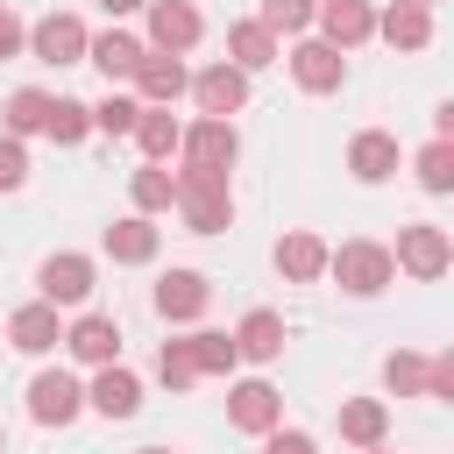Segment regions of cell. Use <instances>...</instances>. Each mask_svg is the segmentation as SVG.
Instances as JSON below:
<instances>
[{
  "label": "cell",
  "mask_w": 454,
  "mask_h": 454,
  "mask_svg": "<svg viewBox=\"0 0 454 454\" xmlns=\"http://www.w3.org/2000/svg\"><path fill=\"white\" fill-rule=\"evenodd\" d=\"M99 248L114 255V262H156V248H163V227L156 220H142V213H128V220H114L106 234H99Z\"/></svg>",
  "instance_id": "cell-19"
},
{
  "label": "cell",
  "mask_w": 454,
  "mask_h": 454,
  "mask_svg": "<svg viewBox=\"0 0 454 454\" xmlns=\"http://www.w3.org/2000/svg\"><path fill=\"white\" fill-rule=\"evenodd\" d=\"M234 355H241V362H277V355H284V312L255 305V312L234 326Z\"/></svg>",
  "instance_id": "cell-24"
},
{
  "label": "cell",
  "mask_w": 454,
  "mask_h": 454,
  "mask_svg": "<svg viewBox=\"0 0 454 454\" xmlns=\"http://www.w3.org/2000/svg\"><path fill=\"white\" fill-rule=\"evenodd\" d=\"M7 348H21V355H57L64 348V319H57V305H14L7 312Z\"/></svg>",
  "instance_id": "cell-17"
},
{
  "label": "cell",
  "mask_w": 454,
  "mask_h": 454,
  "mask_svg": "<svg viewBox=\"0 0 454 454\" xmlns=\"http://www.w3.org/2000/svg\"><path fill=\"white\" fill-rule=\"evenodd\" d=\"M312 14H319V0H262V7H255V21H262L277 43H284V35H305Z\"/></svg>",
  "instance_id": "cell-31"
},
{
  "label": "cell",
  "mask_w": 454,
  "mask_h": 454,
  "mask_svg": "<svg viewBox=\"0 0 454 454\" xmlns=\"http://www.w3.org/2000/svg\"><path fill=\"white\" fill-rule=\"evenodd\" d=\"M92 284H99V262L92 255H78V248H57V255H43V270H35V291H43V305H85L92 298Z\"/></svg>",
  "instance_id": "cell-6"
},
{
  "label": "cell",
  "mask_w": 454,
  "mask_h": 454,
  "mask_svg": "<svg viewBox=\"0 0 454 454\" xmlns=\"http://www.w3.org/2000/svg\"><path fill=\"white\" fill-rule=\"evenodd\" d=\"M142 21H149L142 28V50H156V57H192L199 35H206V14L192 0H149Z\"/></svg>",
  "instance_id": "cell-3"
},
{
  "label": "cell",
  "mask_w": 454,
  "mask_h": 454,
  "mask_svg": "<svg viewBox=\"0 0 454 454\" xmlns=\"http://www.w3.org/2000/svg\"><path fill=\"white\" fill-rule=\"evenodd\" d=\"M426 397H433V404L454 397V355H433V362H426Z\"/></svg>",
  "instance_id": "cell-38"
},
{
  "label": "cell",
  "mask_w": 454,
  "mask_h": 454,
  "mask_svg": "<svg viewBox=\"0 0 454 454\" xmlns=\"http://www.w3.org/2000/svg\"><path fill=\"white\" fill-rule=\"evenodd\" d=\"M28 184V149L14 135H0V192H21Z\"/></svg>",
  "instance_id": "cell-36"
},
{
  "label": "cell",
  "mask_w": 454,
  "mask_h": 454,
  "mask_svg": "<svg viewBox=\"0 0 454 454\" xmlns=\"http://www.w3.org/2000/svg\"><path fill=\"white\" fill-rule=\"evenodd\" d=\"M156 376H163V390H192V383H199L192 348H184V340H163V348H156Z\"/></svg>",
  "instance_id": "cell-35"
},
{
  "label": "cell",
  "mask_w": 454,
  "mask_h": 454,
  "mask_svg": "<svg viewBox=\"0 0 454 454\" xmlns=\"http://www.w3.org/2000/svg\"><path fill=\"white\" fill-rule=\"evenodd\" d=\"M184 92L199 99V114H206V121H234V114L248 106V71H234V64L220 57V64L192 71V85H184Z\"/></svg>",
  "instance_id": "cell-10"
},
{
  "label": "cell",
  "mask_w": 454,
  "mask_h": 454,
  "mask_svg": "<svg viewBox=\"0 0 454 454\" xmlns=\"http://www.w3.org/2000/svg\"><path fill=\"white\" fill-rule=\"evenodd\" d=\"M362 454H397V447H390V440H383V447H362Z\"/></svg>",
  "instance_id": "cell-41"
},
{
  "label": "cell",
  "mask_w": 454,
  "mask_h": 454,
  "mask_svg": "<svg viewBox=\"0 0 454 454\" xmlns=\"http://www.w3.org/2000/svg\"><path fill=\"white\" fill-rule=\"evenodd\" d=\"M135 114H142L135 92H106V99L92 106V135H135Z\"/></svg>",
  "instance_id": "cell-34"
},
{
  "label": "cell",
  "mask_w": 454,
  "mask_h": 454,
  "mask_svg": "<svg viewBox=\"0 0 454 454\" xmlns=\"http://www.w3.org/2000/svg\"><path fill=\"white\" fill-rule=\"evenodd\" d=\"M170 184H177V220L192 227V234H227L234 227V192H227V177L220 170H170Z\"/></svg>",
  "instance_id": "cell-1"
},
{
  "label": "cell",
  "mask_w": 454,
  "mask_h": 454,
  "mask_svg": "<svg viewBox=\"0 0 454 454\" xmlns=\"http://www.w3.org/2000/svg\"><path fill=\"white\" fill-rule=\"evenodd\" d=\"M227 426H234V433H255V440L277 433V426H284V390H277L270 376L234 383V390H227Z\"/></svg>",
  "instance_id": "cell-9"
},
{
  "label": "cell",
  "mask_w": 454,
  "mask_h": 454,
  "mask_svg": "<svg viewBox=\"0 0 454 454\" xmlns=\"http://www.w3.org/2000/svg\"><path fill=\"white\" fill-rule=\"evenodd\" d=\"M135 454H170V447H135Z\"/></svg>",
  "instance_id": "cell-42"
},
{
  "label": "cell",
  "mask_w": 454,
  "mask_h": 454,
  "mask_svg": "<svg viewBox=\"0 0 454 454\" xmlns=\"http://www.w3.org/2000/svg\"><path fill=\"white\" fill-rule=\"evenodd\" d=\"M234 156H241V135H234V121H184V135H177V163L184 170H234Z\"/></svg>",
  "instance_id": "cell-5"
},
{
  "label": "cell",
  "mask_w": 454,
  "mask_h": 454,
  "mask_svg": "<svg viewBox=\"0 0 454 454\" xmlns=\"http://www.w3.org/2000/svg\"><path fill=\"white\" fill-rule=\"evenodd\" d=\"M411 170H419V184L440 199V192H454V142H426L419 156H411Z\"/></svg>",
  "instance_id": "cell-33"
},
{
  "label": "cell",
  "mask_w": 454,
  "mask_h": 454,
  "mask_svg": "<svg viewBox=\"0 0 454 454\" xmlns=\"http://www.w3.org/2000/svg\"><path fill=\"white\" fill-rule=\"evenodd\" d=\"M326 277H340V291H355V298H376L397 284V262L383 241H340V248H326Z\"/></svg>",
  "instance_id": "cell-2"
},
{
  "label": "cell",
  "mask_w": 454,
  "mask_h": 454,
  "mask_svg": "<svg viewBox=\"0 0 454 454\" xmlns=\"http://www.w3.org/2000/svg\"><path fill=\"white\" fill-rule=\"evenodd\" d=\"M206 305H213V284H206L199 270H163V277H156V312H163L170 326H192Z\"/></svg>",
  "instance_id": "cell-16"
},
{
  "label": "cell",
  "mask_w": 454,
  "mask_h": 454,
  "mask_svg": "<svg viewBox=\"0 0 454 454\" xmlns=\"http://www.w3.org/2000/svg\"><path fill=\"white\" fill-rule=\"evenodd\" d=\"M262 454H319V447H312V433H298V426H277V433H262Z\"/></svg>",
  "instance_id": "cell-39"
},
{
  "label": "cell",
  "mask_w": 454,
  "mask_h": 454,
  "mask_svg": "<svg viewBox=\"0 0 454 454\" xmlns=\"http://www.w3.org/2000/svg\"><path fill=\"white\" fill-rule=\"evenodd\" d=\"M333 426H340L348 447H383V440H390V404H383V397H340Z\"/></svg>",
  "instance_id": "cell-20"
},
{
  "label": "cell",
  "mask_w": 454,
  "mask_h": 454,
  "mask_svg": "<svg viewBox=\"0 0 454 454\" xmlns=\"http://www.w3.org/2000/svg\"><path fill=\"white\" fill-rule=\"evenodd\" d=\"M99 7H106V14H114V21H121V14H142V7H149V0H99Z\"/></svg>",
  "instance_id": "cell-40"
},
{
  "label": "cell",
  "mask_w": 454,
  "mask_h": 454,
  "mask_svg": "<svg viewBox=\"0 0 454 454\" xmlns=\"http://www.w3.org/2000/svg\"><path fill=\"white\" fill-rule=\"evenodd\" d=\"M0 454H7V426H0Z\"/></svg>",
  "instance_id": "cell-43"
},
{
  "label": "cell",
  "mask_w": 454,
  "mask_h": 454,
  "mask_svg": "<svg viewBox=\"0 0 454 454\" xmlns=\"http://www.w3.org/2000/svg\"><path fill=\"white\" fill-rule=\"evenodd\" d=\"M277 270H284V284H319V277H326V241L305 234V227L284 234V241H277Z\"/></svg>",
  "instance_id": "cell-26"
},
{
  "label": "cell",
  "mask_w": 454,
  "mask_h": 454,
  "mask_svg": "<svg viewBox=\"0 0 454 454\" xmlns=\"http://www.w3.org/2000/svg\"><path fill=\"white\" fill-rule=\"evenodd\" d=\"M277 57H284V43H277L255 14L227 28V64H234V71H248V78H255V71H262V64H277Z\"/></svg>",
  "instance_id": "cell-22"
},
{
  "label": "cell",
  "mask_w": 454,
  "mask_h": 454,
  "mask_svg": "<svg viewBox=\"0 0 454 454\" xmlns=\"http://www.w3.org/2000/svg\"><path fill=\"white\" fill-rule=\"evenodd\" d=\"M43 135H50L57 149H78V142L92 135V106H85V99H50V121H43Z\"/></svg>",
  "instance_id": "cell-30"
},
{
  "label": "cell",
  "mask_w": 454,
  "mask_h": 454,
  "mask_svg": "<svg viewBox=\"0 0 454 454\" xmlns=\"http://www.w3.org/2000/svg\"><path fill=\"white\" fill-rule=\"evenodd\" d=\"M64 355H71L78 369H106V362H121V326H114L106 312H78V319L64 326Z\"/></svg>",
  "instance_id": "cell-13"
},
{
  "label": "cell",
  "mask_w": 454,
  "mask_h": 454,
  "mask_svg": "<svg viewBox=\"0 0 454 454\" xmlns=\"http://www.w3.org/2000/svg\"><path fill=\"white\" fill-rule=\"evenodd\" d=\"M14 57H28V21L0 0V64H14Z\"/></svg>",
  "instance_id": "cell-37"
},
{
  "label": "cell",
  "mask_w": 454,
  "mask_h": 454,
  "mask_svg": "<svg viewBox=\"0 0 454 454\" xmlns=\"http://www.w3.org/2000/svg\"><path fill=\"white\" fill-rule=\"evenodd\" d=\"M85 64H99V78L121 85V78H135V64H142V35H135V28H106V35H92V43H85Z\"/></svg>",
  "instance_id": "cell-21"
},
{
  "label": "cell",
  "mask_w": 454,
  "mask_h": 454,
  "mask_svg": "<svg viewBox=\"0 0 454 454\" xmlns=\"http://www.w3.org/2000/svg\"><path fill=\"white\" fill-rule=\"evenodd\" d=\"M348 170H355L362 184H383V177H397V135H383V128H362V135L348 142Z\"/></svg>",
  "instance_id": "cell-23"
},
{
  "label": "cell",
  "mask_w": 454,
  "mask_h": 454,
  "mask_svg": "<svg viewBox=\"0 0 454 454\" xmlns=\"http://www.w3.org/2000/svg\"><path fill=\"white\" fill-rule=\"evenodd\" d=\"M383 390L390 397H426V355H411V348L383 355Z\"/></svg>",
  "instance_id": "cell-32"
},
{
  "label": "cell",
  "mask_w": 454,
  "mask_h": 454,
  "mask_svg": "<svg viewBox=\"0 0 454 454\" xmlns=\"http://www.w3.org/2000/svg\"><path fill=\"white\" fill-rule=\"evenodd\" d=\"M419 7H440V0H419Z\"/></svg>",
  "instance_id": "cell-44"
},
{
  "label": "cell",
  "mask_w": 454,
  "mask_h": 454,
  "mask_svg": "<svg viewBox=\"0 0 454 454\" xmlns=\"http://www.w3.org/2000/svg\"><path fill=\"white\" fill-rule=\"evenodd\" d=\"M85 411V383L71 369H35L28 376V419L35 426H71Z\"/></svg>",
  "instance_id": "cell-8"
},
{
  "label": "cell",
  "mask_w": 454,
  "mask_h": 454,
  "mask_svg": "<svg viewBox=\"0 0 454 454\" xmlns=\"http://www.w3.org/2000/svg\"><path fill=\"white\" fill-rule=\"evenodd\" d=\"M128 199H135V213H142V220H156V213H170L177 184H170V170H163V163H142V170L128 177Z\"/></svg>",
  "instance_id": "cell-29"
},
{
  "label": "cell",
  "mask_w": 454,
  "mask_h": 454,
  "mask_svg": "<svg viewBox=\"0 0 454 454\" xmlns=\"http://www.w3.org/2000/svg\"><path fill=\"white\" fill-rule=\"evenodd\" d=\"M177 135H184V121H177L170 106H142V114H135V149H142V163H170V156H177Z\"/></svg>",
  "instance_id": "cell-25"
},
{
  "label": "cell",
  "mask_w": 454,
  "mask_h": 454,
  "mask_svg": "<svg viewBox=\"0 0 454 454\" xmlns=\"http://www.w3.org/2000/svg\"><path fill=\"white\" fill-rule=\"evenodd\" d=\"M291 78H298V92L326 99V92H340V85H348V57H340V50H326L319 35H298V43H291Z\"/></svg>",
  "instance_id": "cell-11"
},
{
  "label": "cell",
  "mask_w": 454,
  "mask_h": 454,
  "mask_svg": "<svg viewBox=\"0 0 454 454\" xmlns=\"http://www.w3.org/2000/svg\"><path fill=\"white\" fill-rule=\"evenodd\" d=\"M85 411H99V419H135V411H142V376L121 369V362L92 369V383H85Z\"/></svg>",
  "instance_id": "cell-14"
},
{
  "label": "cell",
  "mask_w": 454,
  "mask_h": 454,
  "mask_svg": "<svg viewBox=\"0 0 454 454\" xmlns=\"http://www.w3.org/2000/svg\"><path fill=\"white\" fill-rule=\"evenodd\" d=\"M376 35H383L390 50H426V43H433V7L390 0V7H376Z\"/></svg>",
  "instance_id": "cell-18"
},
{
  "label": "cell",
  "mask_w": 454,
  "mask_h": 454,
  "mask_svg": "<svg viewBox=\"0 0 454 454\" xmlns=\"http://www.w3.org/2000/svg\"><path fill=\"white\" fill-rule=\"evenodd\" d=\"M128 85H135L142 106H177L184 85H192V71H184V57H156V50H142V64H135Z\"/></svg>",
  "instance_id": "cell-15"
},
{
  "label": "cell",
  "mask_w": 454,
  "mask_h": 454,
  "mask_svg": "<svg viewBox=\"0 0 454 454\" xmlns=\"http://www.w3.org/2000/svg\"><path fill=\"white\" fill-rule=\"evenodd\" d=\"M184 348H192V369H199V376H234V369H241V355H234V333H220V326H199V333H184Z\"/></svg>",
  "instance_id": "cell-27"
},
{
  "label": "cell",
  "mask_w": 454,
  "mask_h": 454,
  "mask_svg": "<svg viewBox=\"0 0 454 454\" xmlns=\"http://www.w3.org/2000/svg\"><path fill=\"white\" fill-rule=\"evenodd\" d=\"M85 43H92V28L78 14H64V7H50V14L28 21V57L35 64H85Z\"/></svg>",
  "instance_id": "cell-7"
},
{
  "label": "cell",
  "mask_w": 454,
  "mask_h": 454,
  "mask_svg": "<svg viewBox=\"0 0 454 454\" xmlns=\"http://www.w3.org/2000/svg\"><path fill=\"white\" fill-rule=\"evenodd\" d=\"M43 121H50V92H35V85H21V92L0 106V135H14V142L43 135Z\"/></svg>",
  "instance_id": "cell-28"
},
{
  "label": "cell",
  "mask_w": 454,
  "mask_h": 454,
  "mask_svg": "<svg viewBox=\"0 0 454 454\" xmlns=\"http://www.w3.org/2000/svg\"><path fill=\"white\" fill-rule=\"evenodd\" d=\"M390 262H397L404 277H419V284H440V277L454 270V234H447V227H433V220H411V227H397Z\"/></svg>",
  "instance_id": "cell-4"
},
{
  "label": "cell",
  "mask_w": 454,
  "mask_h": 454,
  "mask_svg": "<svg viewBox=\"0 0 454 454\" xmlns=\"http://www.w3.org/2000/svg\"><path fill=\"white\" fill-rule=\"evenodd\" d=\"M312 28H319V43L326 50H362L369 35H376V7L369 0H319V14H312Z\"/></svg>",
  "instance_id": "cell-12"
}]
</instances>
